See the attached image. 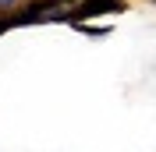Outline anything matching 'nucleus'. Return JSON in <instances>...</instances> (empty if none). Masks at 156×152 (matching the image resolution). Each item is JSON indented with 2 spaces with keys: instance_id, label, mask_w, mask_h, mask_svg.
<instances>
[{
  "instance_id": "f03ea898",
  "label": "nucleus",
  "mask_w": 156,
  "mask_h": 152,
  "mask_svg": "<svg viewBox=\"0 0 156 152\" xmlns=\"http://www.w3.org/2000/svg\"><path fill=\"white\" fill-rule=\"evenodd\" d=\"M0 7H4V11H7V7H14V0H0Z\"/></svg>"
},
{
  "instance_id": "f257e3e1",
  "label": "nucleus",
  "mask_w": 156,
  "mask_h": 152,
  "mask_svg": "<svg viewBox=\"0 0 156 152\" xmlns=\"http://www.w3.org/2000/svg\"><path fill=\"white\" fill-rule=\"evenodd\" d=\"M78 29L85 32V36H107V32H110V29H92V25H78Z\"/></svg>"
},
{
  "instance_id": "7ed1b4c3",
  "label": "nucleus",
  "mask_w": 156,
  "mask_h": 152,
  "mask_svg": "<svg viewBox=\"0 0 156 152\" xmlns=\"http://www.w3.org/2000/svg\"><path fill=\"white\" fill-rule=\"evenodd\" d=\"M7 25H11V18H0V29H7Z\"/></svg>"
}]
</instances>
